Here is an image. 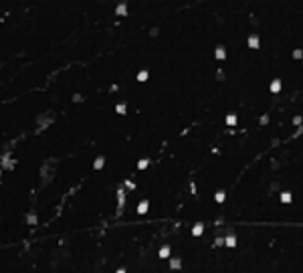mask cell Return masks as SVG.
I'll return each instance as SVG.
<instances>
[{
	"label": "cell",
	"mask_w": 303,
	"mask_h": 273,
	"mask_svg": "<svg viewBox=\"0 0 303 273\" xmlns=\"http://www.w3.org/2000/svg\"><path fill=\"white\" fill-rule=\"evenodd\" d=\"M225 243H226V247H235V245H236V239L230 235V237H226V239H225Z\"/></svg>",
	"instance_id": "cell-12"
},
{
	"label": "cell",
	"mask_w": 303,
	"mask_h": 273,
	"mask_svg": "<svg viewBox=\"0 0 303 273\" xmlns=\"http://www.w3.org/2000/svg\"><path fill=\"white\" fill-rule=\"evenodd\" d=\"M180 265H182V261H180V259H172V261H170V267H172V269H178Z\"/></svg>",
	"instance_id": "cell-15"
},
{
	"label": "cell",
	"mask_w": 303,
	"mask_h": 273,
	"mask_svg": "<svg viewBox=\"0 0 303 273\" xmlns=\"http://www.w3.org/2000/svg\"><path fill=\"white\" fill-rule=\"evenodd\" d=\"M26 223H28V225H36V215H33V213H31V215L26 216Z\"/></svg>",
	"instance_id": "cell-14"
},
{
	"label": "cell",
	"mask_w": 303,
	"mask_h": 273,
	"mask_svg": "<svg viewBox=\"0 0 303 273\" xmlns=\"http://www.w3.org/2000/svg\"><path fill=\"white\" fill-rule=\"evenodd\" d=\"M216 57H218V59H225L226 57V51L222 49V47H218V49H216Z\"/></svg>",
	"instance_id": "cell-13"
},
{
	"label": "cell",
	"mask_w": 303,
	"mask_h": 273,
	"mask_svg": "<svg viewBox=\"0 0 303 273\" xmlns=\"http://www.w3.org/2000/svg\"><path fill=\"white\" fill-rule=\"evenodd\" d=\"M267 122H269V115H263V117H261V124L265 125V124H267Z\"/></svg>",
	"instance_id": "cell-20"
},
{
	"label": "cell",
	"mask_w": 303,
	"mask_h": 273,
	"mask_svg": "<svg viewBox=\"0 0 303 273\" xmlns=\"http://www.w3.org/2000/svg\"><path fill=\"white\" fill-rule=\"evenodd\" d=\"M148 77H150V73H148L146 69H144V71H140V73H137V81H148Z\"/></svg>",
	"instance_id": "cell-9"
},
{
	"label": "cell",
	"mask_w": 303,
	"mask_h": 273,
	"mask_svg": "<svg viewBox=\"0 0 303 273\" xmlns=\"http://www.w3.org/2000/svg\"><path fill=\"white\" fill-rule=\"evenodd\" d=\"M148 208H150V202H148V200H142V202L137 205V213H140V215H146Z\"/></svg>",
	"instance_id": "cell-3"
},
{
	"label": "cell",
	"mask_w": 303,
	"mask_h": 273,
	"mask_svg": "<svg viewBox=\"0 0 303 273\" xmlns=\"http://www.w3.org/2000/svg\"><path fill=\"white\" fill-rule=\"evenodd\" d=\"M293 124L299 125V124H301V117H299V115H297V117H293Z\"/></svg>",
	"instance_id": "cell-22"
},
{
	"label": "cell",
	"mask_w": 303,
	"mask_h": 273,
	"mask_svg": "<svg viewBox=\"0 0 303 273\" xmlns=\"http://www.w3.org/2000/svg\"><path fill=\"white\" fill-rule=\"evenodd\" d=\"M115 14H119V16H125V14H127V4H125V2H121V4L115 8Z\"/></svg>",
	"instance_id": "cell-4"
},
{
	"label": "cell",
	"mask_w": 303,
	"mask_h": 273,
	"mask_svg": "<svg viewBox=\"0 0 303 273\" xmlns=\"http://www.w3.org/2000/svg\"><path fill=\"white\" fill-rule=\"evenodd\" d=\"M235 124H236V115L235 114L226 115V125H235Z\"/></svg>",
	"instance_id": "cell-11"
},
{
	"label": "cell",
	"mask_w": 303,
	"mask_h": 273,
	"mask_svg": "<svg viewBox=\"0 0 303 273\" xmlns=\"http://www.w3.org/2000/svg\"><path fill=\"white\" fill-rule=\"evenodd\" d=\"M148 164H150V160H148V158H142L140 162H137V168H140V170H144V168H148Z\"/></svg>",
	"instance_id": "cell-10"
},
{
	"label": "cell",
	"mask_w": 303,
	"mask_h": 273,
	"mask_svg": "<svg viewBox=\"0 0 303 273\" xmlns=\"http://www.w3.org/2000/svg\"><path fill=\"white\" fill-rule=\"evenodd\" d=\"M281 200H283V202H291V194L283 192V194H281Z\"/></svg>",
	"instance_id": "cell-18"
},
{
	"label": "cell",
	"mask_w": 303,
	"mask_h": 273,
	"mask_svg": "<svg viewBox=\"0 0 303 273\" xmlns=\"http://www.w3.org/2000/svg\"><path fill=\"white\" fill-rule=\"evenodd\" d=\"M125 188H129V190H134V188H135V184H134V182H132V180H125Z\"/></svg>",
	"instance_id": "cell-19"
},
{
	"label": "cell",
	"mask_w": 303,
	"mask_h": 273,
	"mask_svg": "<svg viewBox=\"0 0 303 273\" xmlns=\"http://www.w3.org/2000/svg\"><path fill=\"white\" fill-rule=\"evenodd\" d=\"M160 257H162V259H168V257H170V247H168V245L160 249Z\"/></svg>",
	"instance_id": "cell-8"
},
{
	"label": "cell",
	"mask_w": 303,
	"mask_h": 273,
	"mask_svg": "<svg viewBox=\"0 0 303 273\" xmlns=\"http://www.w3.org/2000/svg\"><path fill=\"white\" fill-rule=\"evenodd\" d=\"M293 57L299 59V57H301V51H299V49H297V51H293Z\"/></svg>",
	"instance_id": "cell-21"
},
{
	"label": "cell",
	"mask_w": 303,
	"mask_h": 273,
	"mask_svg": "<svg viewBox=\"0 0 303 273\" xmlns=\"http://www.w3.org/2000/svg\"><path fill=\"white\" fill-rule=\"evenodd\" d=\"M117 200H119V206H117V215H121V213H124V202H125V194H124V190H119V192H117Z\"/></svg>",
	"instance_id": "cell-1"
},
{
	"label": "cell",
	"mask_w": 303,
	"mask_h": 273,
	"mask_svg": "<svg viewBox=\"0 0 303 273\" xmlns=\"http://www.w3.org/2000/svg\"><path fill=\"white\" fill-rule=\"evenodd\" d=\"M103 164H105V158H103V156H99V158H95V162H93V168H95V170H99V168H103Z\"/></svg>",
	"instance_id": "cell-5"
},
{
	"label": "cell",
	"mask_w": 303,
	"mask_h": 273,
	"mask_svg": "<svg viewBox=\"0 0 303 273\" xmlns=\"http://www.w3.org/2000/svg\"><path fill=\"white\" fill-rule=\"evenodd\" d=\"M214 198H216V202H222V200L226 198V194L222 192V190H220V192H216V196H214Z\"/></svg>",
	"instance_id": "cell-16"
},
{
	"label": "cell",
	"mask_w": 303,
	"mask_h": 273,
	"mask_svg": "<svg viewBox=\"0 0 303 273\" xmlns=\"http://www.w3.org/2000/svg\"><path fill=\"white\" fill-rule=\"evenodd\" d=\"M202 231H204V225H200V223H198L196 227L192 229V235H194V237H200V235H202Z\"/></svg>",
	"instance_id": "cell-7"
},
{
	"label": "cell",
	"mask_w": 303,
	"mask_h": 273,
	"mask_svg": "<svg viewBox=\"0 0 303 273\" xmlns=\"http://www.w3.org/2000/svg\"><path fill=\"white\" fill-rule=\"evenodd\" d=\"M279 91H281V81L275 79L273 83H271V93H279Z\"/></svg>",
	"instance_id": "cell-6"
},
{
	"label": "cell",
	"mask_w": 303,
	"mask_h": 273,
	"mask_svg": "<svg viewBox=\"0 0 303 273\" xmlns=\"http://www.w3.org/2000/svg\"><path fill=\"white\" fill-rule=\"evenodd\" d=\"M259 45H261V41H259V36H257V34L249 36V47H251V49H259Z\"/></svg>",
	"instance_id": "cell-2"
},
{
	"label": "cell",
	"mask_w": 303,
	"mask_h": 273,
	"mask_svg": "<svg viewBox=\"0 0 303 273\" xmlns=\"http://www.w3.org/2000/svg\"><path fill=\"white\" fill-rule=\"evenodd\" d=\"M115 111H117L119 115H124V114H125V103H119V105L115 107Z\"/></svg>",
	"instance_id": "cell-17"
}]
</instances>
